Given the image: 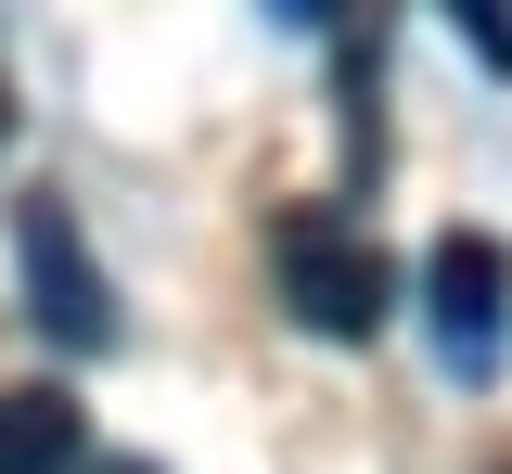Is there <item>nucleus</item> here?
Segmentation results:
<instances>
[{"mask_svg": "<svg viewBox=\"0 0 512 474\" xmlns=\"http://www.w3.org/2000/svg\"><path fill=\"white\" fill-rule=\"evenodd\" d=\"M269 270H282V308L308 321L320 346H372L384 308H397V270H384V244L359 218H282V244H269Z\"/></svg>", "mask_w": 512, "mask_h": 474, "instance_id": "f257e3e1", "label": "nucleus"}, {"mask_svg": "<svg viewBox=\"0 0 512 474\" xmlns=\"http://www.w3.org/2000/svg\"><path fill=\"white\" fill-rule=\"evenodd\" d=\"M13 270H26V321H39L52 346L103 359V346L128 334V321H116V282H103V257H90V231H77L64 193H26V205H13Z\"/></svg>", "mask_w": 512, "mask_h": 474, "instance_id": "f03ea898", "label": "nucleus"}, {"mask_svg": "<svg viewBox=\"0 0 512 474\" xmlns=\"http://www.w3.org/2000/svg\"><path fill=\"white\" fill-rule=\"evenodd\" d=\"M423 334H436V359L461 385L500 372V346H512V257L487 231H448L436 257H423Z\"/></svg>", "mask_w": 512, "mask_h": 474, "instance_id": "7ed1b4c3", "label": "nucleus"}, {"mask_svg": "<svg viewBox=\"0 0 512 474\" xmlns=\"http://www.w3.org/2000/svg\"><path fill=\"white\" fill-rule=\"evenodd\" d=\"M90 449V410L64 385H0V474H64Z\"/></svg>", "mask_w": 512, "mask_h": 474, "instance_id": "20e7f679", "label": "nucleus"}, {"mask_svg": "<svg viewBox=\"0 0 512 474\" xmlns=\"http://www.w3.org/2000/svg\"><path fill=\"white\" fill-rule=\"evenodd\" d=\"M436 13L461 26V52H474L487 77H512V0H436Z\"/></svg>", "mask_w": 512, "mask_h": 474, "instance_id": "39448f33", "label": "nucleus"}, {"mask_svg": "<svg viewBox=\"0 0 512 474\" xmlns=\"http://www.w3.org/2000/svg\"><path fill=\"white\" fill-rule=\"evenodd\" d=\"M64 474H154V462H128V449H77Z\"/></svg>", "mask_w": 512, "mask_h": 474, "instance_id": "423d86ee", "label": "nucleus"}, {"mask_svg": "<svg viewBox=\"0 0 512 474\" xmlns=\"http://www.w3.org/2000/svg\"><path fill=\"white\" fill-rule=\"evenodd\" d=\"M0 141H13V77H0Z\"/></svg>", "mask_w": 512, "mask_h": 474, "instance_id": "0eeeda50", "label": "nucleus"}]
</instances>
